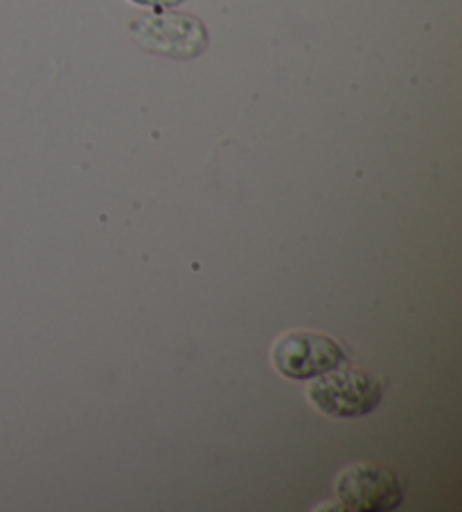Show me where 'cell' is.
Returning <instances> with one entry per match:
<instances>
[{"label": "cell", "instance_id": "cell-2", "mask_svg": "<svg viewBox=\"0 0 462 512\" xmlns=\"http://www.w3.org/2000/svg\"><path fill=\"white\" fill-rule=\"evenodd\" d=\"M273 368L287 379H316L348 361V352L323 332L291 330L273 343Z\"/></svg>", "mask_w": 462, "mask_h": 512}, {"label": "cell", "instance_id": "cell-4", "mask_svg": "<svg viewBox=\"0 0 462 512\" xmlns=\"http://www.w3.org/2000/svg\"><path fill=\"white\" fill-rule=\"evenodd\" d=\"M336 499L343 510L388 512L402 506L404 490L397 476L375 465L345 467L336 479Z\"/></svg>", "mask_w": 462, "mask_h": 512}, {"label": "cell", "instance_id": "cell-5", "mask_svg": "<svg viewBox=\"0 0 462 512\" xmlns=\"http://www.w3.org/2000/svg\"><path fill=\"white\" fill-rule=\"evenodd\" d=\"M136 5H151V7H174L183 3V0H131Z\"/></svg>", "mask_w": 462, "mask_h": 512}, {"label": "cell", "instance_id": "cell-3", "mask_svg": "<svg viewBox=\"0 0 462 512\" xmlns=\"http://www.w3.org/2000/svg\"><path fill=\"white\" fill-rule=\"evenodd\" d=\"M131 32L147 52L172 59H194L208 48L206 25L190 14H151L131 23Z\"/></svg>", "mask_w": 462, "mask_h": 512}, {"label": "cell", "instance_id": "cell-1", "mask_svg": "<svg viewBox=\"0 0 462 512\" xmlns=\"http://www.w3.org/2000/svg\"><path fill=\"white\" fill-rule=\"evenodd\" d=\"M307 395L325 416L350 420L370 416L384 397V386L366 370L345 368L343 364L316 377V382L307 388Z\"/></svg>", "mask_w": 462, "mask_h": 512}]
</instances>
